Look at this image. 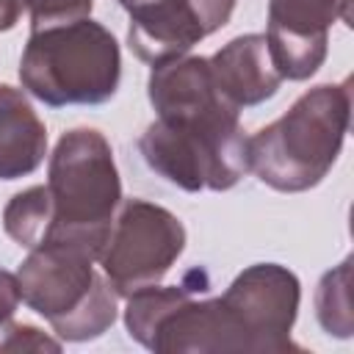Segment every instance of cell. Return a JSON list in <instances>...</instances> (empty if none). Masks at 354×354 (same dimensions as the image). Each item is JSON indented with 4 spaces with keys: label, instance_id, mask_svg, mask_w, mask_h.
<instances>
[{
    "label": "cell",
    "instance_id": "d6986e66",
    "mask_svg": "<svg viewBox=\"0 0 354 354\" xmlns=\"http://www.w3.org/2000/svg\"><path fill=\"white\" fill-rule=\"evenodd\" d=\"M19 301H22V296H19L17 274L0 268V324H6L8 318H14Z\"/></svg>",
    "mask_w": 354,
    "mask_h": 354
},
{
    "label": "cell",
    "instance_id": "e0dca14e",
    "mask_svg": "<svg viewBox=\"0 0 354 354\" xmlns=\"http://www.w3.org/2000/svg\"><path fill=\"white\" fill-rule=\"evenodd\" d=\"M30 14V30H44L53 25H69L91 17L94 0H22Z\"/></svg>",
    "mask_w": 354,
    "mask_h": 354
},
{
    "label": "cell",
    "instance_id": "ac0fdd59",
    "mask_svg": "<svg viewBox=\"0 0 354 354\" xmlns=\"http://www.w3.org/2000/svg\"><path fill=\"white\" fill-rule=\"evenodd\" d=\"M3 351H11V354H22V351H61V340L44 335L39 326L17 324L14 318H8L6 324H0V354Z\"/></svg>",
    "mask_w": 354,
    "mask_h": 354
},
{
    "label": "cell",
    "instance_id": "7a4b0ae2",
    "mask_svg": "<svg viewBox=\"0 0 354 354\" xmlns=\"http://www.w3.org/2000/svg\"><path fill=\"white\" fill-rule=\"evenodd\" d=\"M47 191L53 221L44 243H66L100 260L122 205V180L108 138L91 127L66 130L50 155Z\"/></svg>",
    "mask_w": 354,
    "mask_h": 354
},
{
    "label": "cell",
    "instance_id": "44dd1931",
    "mask_svg": "<svg viewBox=\"0 0 354 354\" xmlns=\"http://www.w3.org/2000/svg\"><path fill=\"white\" fill-rule=\"evenodd\" d=\"M119 3H124V0H119Z\"/></svg>",
    "mask_w": 354,
    "mask_h": 354
},
{
    "label": "cell",
    "instance_id": "277c9868",
    "mask_svg": "<svg viewBox=\"0 0 354 354\" xmlns=\"http://www.w3.org/2000/svg\"><path fill=\"white\" fill-rule=\"evenodd\" d=\"M249 138L238 119L169 122L155 119L138 138L147 166L183 191H230L249 171Z\"/></svg>",
    "mask_w": 354,
    "mask_h": 354
},
{
    "label": "cell",
    "instance_id": "8fae6325",
    "mask_svg": "<svg viewBox=\"0 0 354 354\" xmlns=\"http://www.w3.org/2000/svg\"><path fill=\"white\" fill-rule=\"evenodd\" d=\"M147 94L158 119L188 124L238 119V108L218 91L210 61L202 55H180L152 66Z\"/></svg>",
    "mask_w": 354,
    "mask_h": 354
},
{
    "label": "cell",
    "instance_id": "6da1fadb",
    "mask_svg": "<svg viewBox=\"0 0 354 354\" xmlns=\"http://www.w3.org/2000/svg\"><path fill=\"white\" fill-rule=\"evenodd\" d=\"M348 122V83H321L249 138V171L282 194L315 188L335 166Z\"/></svg>",
    "mask_w": 354,
    "mask_h": 354
},
{
    "label": "cell",
    "instance_id": "5b68a950",
    "mask_svg": "<svg viewBox=\"0 0 354 354\" xmlns=\"http://www.w3.org/2000/svg\"><path fill=\"white\" fill-rule=\"evenodd\" d=\"M183 249L185 227L171 210L147 199H124L100 252V266L116 296L127 299L147 285H158Z\"/></svg>",
    "mask_w": 354,
    "mask_h": 354
},
{
    "label": "cell",
    "instance_id": "30bf717a",
    "mask_svg": "<svg viewBox=\"0 0 354 354\" xmlns=\"http://www.w3.org/2000/svg\"><path fill=\"white\" fill-rule=\"evenodd\" d=\"M158 354H224V351H249L252 343L241 329L238 318L218 299H194L185 296L171 310H166L147 343Z\"/></svg>",
    "mask_w": 354,
    "mask_h": 354
},
{
    "label": "cell",
    "instance_id": "2e32d148",
    "mask_svg": "<svg viewBox=\"0 0 354 354\" xmlns=\"http://www.w3.org/2000/svg\"><path fill=\"white\" fill-rule=\"evenodd\" d=\"M315 315L326 335L351 337L354 315H351V257L326 271L315 290Z\"/></svg>",
    "mask_w": 354,
    "mask_h": 354
},
{
    "label": "cell",
    "instance_id": "4fadbf2b",
    "mask_svg": "<svg viewBox=\"0 0 354 354\" xmlns=\"http://www.w3.org/2000/svg\"><path fill=\"white\" fill-rule=\"evenodd\" d=\"M47 155V127L25 91L0 83V180L33 174Z\"/></svg>",
    "mask_w": 354,
    "mask_h": 354
},
{
    "label": "cell",
    "instance_id": "8992f818",
    "mask_svg": "<svg viewBox=\"0 0 354 354\" xmlns=\"http://www.w3.org/2000/svg\"><path fill=\"white\" fill-rule=\"evenodd\" d=\"M299 299V277L279 263H254L243 268L221 293V301L246 332L252 354L301 351L290 340Z\"/></svg>",
    "mask_w": 354,
    "mask_h": 354
},
{
    "label": "cell",
    "instance_id": "52a82bcc",
    "mask_svg": "<svg viewBox=\"0 0 354 354\" xmlns=\"http://www.w3.org/2000/svg\"><path fill=\"white\" fill-rule=\"evenodd\" d=\"M122 6L130 14L127 44L152 66L188 55L235 11V0H124Z\"/></svg>",
    "mask_w": 354,
    "mask_h": 354
},
{
    "label": "cell",
    "instance_id": "9a60e30c",
    "mask_svg": "<svg viewBox=\"0 0 354 354\" xmlns=\"http://www.w3.org/2000/svg\"><path fill=\"white\" fill-rule=\"evenodd\" d=\"M113 321H116V290L111 288L105 274H97L88 299L75 313H69L66 318H61L50 326L58 335V340L83 343V340H94L102 332H108L113 326Z\"/></svg>",
    "mask_w": 354,
    "mask_h": 354
},
{
    "label": "cell",
    "instance_id": "ffe728a7",
    "mask_svg": "<svg viewBox=\"0 0 354 354\" xmlns=\"http://www.w3.org/2000/svg\"><path fill=\"white\" fill-rule=\"evenodd\" d=\"M25 3L22 0H0V33L11 30L22 17Z\"/></svg>",
    "mask_w": 354,
    "mask_h": 354
},
{
    "label": "cell",
    "instance_id": "5bb4252c",
    "mask_svg": "<svg viewBox=\"0 0 354 354\" xmlns=\"http://www.w3.org/2000/svg\"><path fill=\"white\" fill-rule=\"evenodd\" d=\"M53 221V202L47 185H30L8 199L3 207V230L22 249H36L44 243Z\"/></svg>",
    "mask_w": 354,
    "mask_h": 354
},
{
    "label": "cell",
    "instance_id": "3957f363",
    "mask_svg": "<svg viewBox=\"0 0 354 354\" xmlns=\"http://www.w3.org/2000/svg\"><path fill=\"white\" fill-rule=\"evenodd\" d=\"M119 77V44L105 25L88 17L30 30L19 61L22 88L50 108L102 105L116 94Z\"/></svg>",
    "mask_w": 354,
    "mask_h": 354
},
{
    "label": "cell",
    "instance_id": "ba28073f",
    "mask_svg": "<svg viewBox=\"0 0 354 354\" xmlns=\"http://www.w3.org/2000/svg\"><path fill=\"white\" fill-rule=\"evenodd\" d=\"M346 0H268V53L282 80L313 77L329 50V28Z\"/></svg>",
    "mask_w": 354,
    "mask_h": 354
},
{
    "label": "cell",
    "instance_id": "7c38bea8",
    "mask_svg": "<svg viewBox=\"0 0 354 354\" xmlns=\"http://www.w3.org/2000/svg\"><path fill=\"white\" fill-rule=\"evenodd\" d=\"M210 72L218 91L241 111L271 100L282 83L266 33H243L216 50L210 58Z\"/></svg>",
    "mask_w": 354,
    "mask_h": 354
},
{
    "label": "cell",
    "instance_id": "9c48e42d",
    "mask_svg": "<svg viewBox=\"0 0 354 354\" xmlns=\"http://www.w3.org/2000/svg\"><path fill=\"white\" fill-rule=\"evenodd\" d=\"M94 279V257L66 243L30 249L17 271L22 301L50 324L75 313L88 299Z\"/></svg>",
    "mask_w": 354,
    "mask_h": 354
}]
</instances>
